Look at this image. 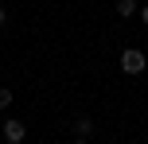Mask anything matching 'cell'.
Listing matches in <instances>:
<instances>
[{"label": "cell", "mask_w": 148, "mask_h": 144, "mask_svg": "<svg viewBox=\"0 0 148 144\" xmlns=\"http://www.w3.org/2000/svg\"><path fill=\"white\" fill-rule=\"evenodd\" d=\"M140 20H144V23H148V8H144V12H140Z\"/></svg>", "instance_id": "7"}, {"label": "cell", "mask_w": 148, "mask_h": 144, "mask_svg": "<svg viewBox=\"0 0 148 144\" xmlns=\"http://www.w3.org/2000/svg\"><path fill=\"white\" fill-rule=\"evenodd\" d=\"M133 12H136V0H117V16L121 20H129Z\"/></svg>", "instance_id": "4"}, {"label": "cell", "mask_w": 148, "mask_h": 144, "mask_svg": "<svg viewBox=\"0 0 148 144\" xmlns=\"http://www.w3.org/2000/svg\"><path fill=\"white\" fill-rule=\"evenodd\" d=\"M23 136H27L23 121H16V117H12V121H4V140H8V144H20Z\"/></svg>", "instance_id": "2"}, {"label": "cell", "mask_w": 148, "mask_h": 144, "mask_svg": "<svg viewBox=\"0 0 148 144\" xmlns=\"http://www.w3.org/2000/svg\"><path fill=\"white\" fill-rule=\"evenodd\" d=\"M144 66H148V55L144 51H136V47L121 51V70H125V74H140Z\"/></svg>", "instance_id": "1"}, {"label": "cell", "mask_w": 148, "mask_h": 144, "mask_svg": "<svg viewBox=\"0 0 148 144\" xmlns=\"http://www.w3.org/2000/svg\"><path fill=\"white\" fill-rule=\"evenodd\" d=\"M4 20H8V12H4V4H0V27H4Z\"/></svg>", "instance_id": "6"}, {"label": "cell", "mask_w": 148, "mask_h": 144, "mask_svg": "<svg viewBox=\"0 0 148 144\" xmlns=\"http://www.w3.org/2000/svg\"><path fill=\"white\" fill-rule=\"evenodd\" d=\"M90 132H94V125H90V117H78V121H74V136H78V140H86Z\"/></svg>", "instance_id": "3"}, {"label": "cell", "mask_w": 148, "mask_h": 144, "mask_svg": "<svg viewBox=\"0 0 148 144\" xmlns=\"http://www.w3.org/2000/svg\"><path fill=\"white\" fill-rule=\"evenodd\" d=\"M12 105V90H8V86H0V109H8Z\"/></svg>", "instance_id": "5"}]
</instances>
